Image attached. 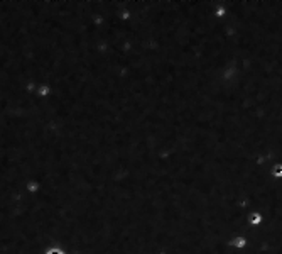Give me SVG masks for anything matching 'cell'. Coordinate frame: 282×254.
<instances>
[{"instance_id": "6da1fadb", "label": "cell", "mask_w": 282, "mask_h": 254, "mask_svg": "<svg viewBox=\"0 0 282 254\" xmlns=\"http://www.w3.org/2000/svg\"><path fill=\"white\" fill-rule=\"evenodd\" d=\"M51 254H59V252H57V251H54V252H51Z\"/></svg>"}]
</instances>
